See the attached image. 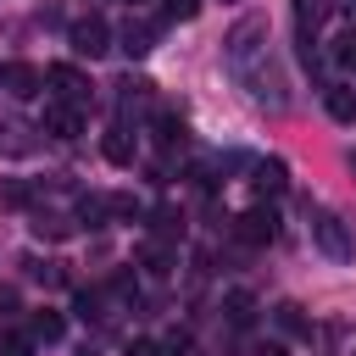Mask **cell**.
Here are the masks:
<instances>
[{"label": "cell", "instance_id": "7a4b0ae2", "mask_svg": "<svg viewBox=\"0 0 356 356\" xmlns=\"http://www.w3.org/2000/svg\"><path fill=\"white\" fill-rule=\"evenodd\" d=\"M239 78H245V83H250V95H256L261 106H273V111L289 100V95H284V72L267 61V50H261L256 61H245V67H239Z\"/></svg>", "mask_w": 356, "mask_h": 356}, {"label": "cell", "instance_id": "603a6c76", "mask_svg": "<svg viewBox=\"0 0 356 356\" xmlns=\"http://www.w3.org/2000/svg\"><path fill=\"white\" fill-rule=\"evenodd\" d=\"M323 11H328V0H295V17H300V39L323 22Z\"/></svg>", "mask_w": 356, "mask_h": 356}, {"label": "cell", "instance_id": "277c9868", "mask_svg": "<svg viewBox=\"0 0 356 356\" xmlns=\"http://www.w3.org/2000/svg\"><path fill=\"white\" fill-rule=\"evenodd\" d=\"M234 239H239V245H273V239H278V211H273V206L239 211V217H234Z\"/></svg>", "mask_w": 356, "mask_h": 356}, {"label": "cell", "instance_id": "2e32d148", "mask_svg": "<svg viewBox=\"0 0 356 356\" xmlns=\"http://www.w3.org/2000/svg\"><path fill=\"white\" fill-rule=\"evenodd\" d=\"M72 217H78V222H89V228H106V217H111V195H83Z\"/></svg>", "mask_w": 356, "mask_h": 356}, {"label": "cell", "instance_id": "f1b7e54d", "mask_svg": "<svg viewBox=\"0 0 356 356\" xmlns=\"http://www.w3.org/2000/svg\"><path fill=\"white\" fill-rule=\"evenodd\" d=\"M0 317H17V289H11V284L0 289Z\"/></svg>", "mask_w": 356, "mask_h": 356}, {"label": "cell", "instance_id": "d4e9b609", "mask_svg": "<svg viewBox=\"0 0 356 356\" xmlns=\"http://www.w3.org/2000/svg\"><path fill=\"white\" fill-rule=\"evenodd\" d=\"M222 312H228V323H250V312H256V300H250V295L239 289V295H228V300H222Z\"/></svg>", "mask_w": 356, "mask_h": 356}, {"label": "cell", "instance_id": "ba28073f", "mask_svg": "<svg viewBox=\"0 0 356 356\" xmlns=\"http://www.w3.org/2000/svg\"><path fill=\"white\" fill-rule=\"evenodd\" d=\"M156 33H161V22H145V17H128L117 39H122V50H128V56H150V50H156Z\"/></svg>", "mask_w": 356, "mask_h": 356}, {"label": "cell", "instance_id": "7402d4cb", "mask_svg": "<svg viewBox=\"0 0 356 356\" xmlns=\"http://www.w3.org/2000/svg\"><path fill=\"white\" fill-rule=\"evenodd\" d=\"M0 356H33V334H28V328H22V334L6 328V334H0Z\"/></svg>", "mask_w": 356, "mask_h": 356}, {"label": "cell", "instance_id": "8992f818", "mask_svg": "<svg viewBox=\"0 0 356 356\" xmlns=\"http://www.w3.org/2000/svg\"><path fill=\"white\" fill-rule=\"evenodd\" d=\"M44 83L61 95V106H78V111H83V106H89V95H95V83H89L78 67H50V72H44Z\"/></svg>", "mask_w": 356, "mask_h": 356}, {"label": "cell", "instance_id": "836d02e7", "mask_svg": "<svg viewBox=\"0 0 356 356\" xmlns=\"http://www.w3.org/2000/svg\"><path fill=\"white\" fill-rule=\"evenodd\" d=\"M350 356H356V350H350Z\"/></svg>", "mask_w": 356, "mask_h": 356}, {"label": "cell", "instance_id": "1f68e13d", "mask_svg": "<svg viewBox=\"0 0 356 356\" xmlns=\"http://www.w3.org/2000/svg\"><path fill=\"white\" fill-rule=\"evenodd\" d=\"M128 6H150V0H128Z\"/></svg>", "mask_w": 356, "mask_h": 356}, {"label": "cell", "instance_id": "9a60e30c", "mask_svg": "<svg viewBox=\"0 0 356 356\" xmlns=\"http://www.w3.org/2000/svg\"><path fill=\"white\" fill-rule=\"evenodd\" d=\"M273 323H278V334H289V339H306V334H312V323H306V312H300L295 300H284V306L273 312Z\"/></svg>", "mask_w": 356, "mask_h": 356}, {"label": "cell", "instance_id": "30bf717a", "mask_svg": "<svg viewBox=\"0 0 356 356\" xmlns=\"http://www.w3.org/2000/svg\"><path fill=\"white\" fill-rule=\"evenodd\" d=\"M100 150H106V161H111V167H134V161H139V139H134L122 122L100 139Z\"/></svg>", "mask_w": 356, "mask_h": 356}, {"label": "cell", "instance_id": "44dd1931", "mask_svg": "<svg viewBox=\"0 0 356 356\" xmlns=\"http://www.w3.org/2000/svg\"><path fill=\"white\" fill-rule=\"evenodd\" d=\"M156 139H161L167 150H184V122H178L172 111H161V117H156Z\"/></svg>", "mask_w": 356, "mask_h": 356}, {"label": "cell", "instance_id": "d6986e66", "mask_svg": "<svg viewBox=\"0 0 356 356\" xmlns=\"http://www.w3.org/2000/svg\"><path fill=\"white\" fill-rule=\"evenodd\" d=\"M328 61H334L339 72H356V28L334 33V44H328Z\"/></svg>", "mask_w": 356, "mask_h": 356}, {"label": "cell", "instance_id": "ffe728a7", "mask_svg": "<svg viewBox=\"0 0 356 356\" xmlns=\"http://www.w3.org/2000/svg\"><path fill=\"white\" fill-rule=\"evenodd\" d=\"M22 267H28V278H39L44 289H56V284H67V267H61V261H33V256H28Z\"/></svg>", "mask_w": 356, "mask_h": 356}, {"label": "cell", "instance_id": "cb8c5ba5", "mask_svg": "<svg viewBox=\"0 0 356 356\" xmlns=\"http://www.w3.org/2000/svg\"><path fill=\"white\" fill-rule=\"evenodd\" d=\"M0 206H28V178H0Z\"/></svg>", "mask_w": 356, "mask_h": 356}, {"label": "cell", "instance_id": "7c38bea8", "mask_svg": "<svg viewBox=\"0 0 356 356\" xmlns=\"http://www.w3.org/2000/svg\"><path fill=\"white\" fill-rule=\"evenodd\" d=\"M28 228H33V239H72L78 234V217L72 211H39Z\"/></svg>", "mask_w": 356, "mask_h": 356}, {"label": "cell", "instance_id": "52a82bcc", "mask_svg": "<svg viewBox=\"0 0 356 356\" xmlns=\"http://www.w3.org/2000/svg\"><path fill=\"white\" fill-rule=\"evenodd\" d=\"M0 89H6L11 100H28V95L44 89V72L28 67V61H6V67H0Z\"/></svg>", "mask_w": 356, "mask_h": 356}, {"label": "cell", "instance_id": "83f0119b", "mask_svg": "<svg viewBox=\"0 0 356 356\" xmlns=\"http://www.w3.org/2000/svg\"><path fill=\"white\" fill-rule=\"evenodd\" d=\"M128 356H167V350H161L156 339H134V345H128Z\"/></svg>", "mask_w": 356, "mask_h": 356}, {"label": "cell", "instance_id": "4dcf8cb0", "mask_svg": "<svg viewBox=\"0 0 356 356\" xmlns=\"http://www.w3.org/2000/svg\"><path fill=\"white\" fill-rule=\"evenodd\" d=\"M78 356H100V350H89V345H83V350H78Z\"/></svg>", "mask_w": 356, "mask_h": 356}, {"label": "cell", "instance_id": "484cf974", "mask_svg": "<svg viewBox=\"0 0 356 356\" xmlns=\"http://www.w3.org/2000/svg\"><path fill=\"white\" fill-rule=\"evenodd\" d=\"M161 350H167V356H195V339H189V334H184V328H172V334H167V345H161Z\"/></svg>", "mask_w": 356, "mask_h": 356}, {"label": "cell", "instance_id": "f546056e", "mask_svg": "<svg viewBox=\"0 0 356 356\" xmlns=\"http://www.w3.org/2000/svg\"><path fill=\"white\" fill-rule=\"evenodd\" d=\"M261 356H289V350H284V345L273 339V345H261Z\"/></svg>", "mask_w": 356, "mask_h": 356}, {"label": "cell", "instance_id": "3957f363", "mask_svg": "<svg viewBox=\"0 0 356 356\" xmlns=\"http://www.w3.org/2000/svg\"><path fill=\"white\" fill-rule=\"evenodd\" d=\"M256 39H267V22H261V17H245V22H234V33H228V44H222V50H228V67H234V72H239L245 61H256V56L267 50V44H256Z\"/></svg>", "mask_w": 356, "mask_h": 356}, {"label": "cell", "instance_id": "4fadbf2b", "mask_svg": "<svg viewBox=\"0 0 356 356\" xmlns=\"http://www.w3.org/2000/svg\"><path fill=\"white\" fill-rule=\"evenodd\" d=\"M28 334H33V345H56V339L67 334V323H61V312H50V306H44V312H33V317H28Z\"/></svg>", "mask_w": 356, "mask_h": 356}, {"label": "cell", "instance_id": "8fae6325", "mask_svg": "<svg viewBox=\"0 0 356 356\" xmlns=\"http://www.w3.org/2000/svg\"><path fill=\"white\" fill-rule=\"evenodd\" d=\"M284 184H289V172H284V161H250V189L256 195H284Z\"/></svg>", "mask_w": 356, "mask_h": 356}, {"label": "cell", "instance_id": "4316f807", "mask_svg": "<svg viewBox=\"0 0 356 356\" xmlns=\"http://www.w3.org/2000/svg\"><path fill=\"white\" fill-rule=\"evenodd\" d=\"M161 6H167V17H172V22H189V17L200 11V0H161Z\"/></svg>", "mask_w": 356, "mask_h": 356}, {"label": "cell", "instance_id": "e0dca14e", "mask_svg": "<svg viewBox=\"0 0 356 356\" xmlns=\"http://www.w3.org/2000/svg\"><path fill=\"white\" fill-rule=\"evenodd\" d=\"M150 234H156L161 245H167V239H178V234H184V217H178V206H156V211H150Z\"/></svg>", "mask_w": 356, "mask_h": 356}, {"label": "cell", "instance_id": "5bb4252c", "mask_svg": "<svg viewBox=\"0 0 356 356\" xmlns=\"http://www.w3.org/2000/svg\"><path fill=\"white\" fill-rule=\"evenodd\" d=\"M323 100H328V117H334V122H356V89H350V83H328Z\"/></svg>", "mask_w": 356, "mask_h": 356}, {"label": "cell", "instance_id": "5b68a950", "mask_svg": "<svg viewBox=\"0 0 356 356\" xmlns=\"http://www.w3.org/2000/svg\"><path fill=\"white\" fill-rule=\"evenodd\" d=\"M67 44H72L78 56H89V61H95V56H106V50H111V28H106L100 17H78V22L67 28Z\"/></svg>", "mask_w": 356, "mask_h": 356}, {"label": "cell", "instance_id": "6da1fadb", "mask_svg": "<svg viewBox=\"0 0 356 356\" xmlns=\"http://www.w3.org/2000/svg\"><path fill=\"white\" fill-rule=\"evenodd\" d=\"M312 245H317L328 261H350V256H356V239H350V228H345L339 211H312Z\"/></svg>", "mask_w": 356, "mask_h": 356}, {"label": "cell", "instance_id": "9c48e42d", "mask_svg": "<svg viewBox=\"0 0 356 356\" xmlns=\"http://www.w3.org/2000/svg\"><path fill=\"white\" fill-rule=\"evenodd\" d=\"M44 134H56V139H78L83 134V117H78V106H44V122H39Z\"/></svg>", "mask_w": 356, "mask_h": 356}, {"label": "cell", "instance_id": "ac0fdd59", "mask_svg": "<svg viewBox=\"0 0 356 356\" xmlns=\"http://www.w3.org/2000/svg\"><path fill=\"white\" fill-rule=\"evenodd\" d=\"M139 261H145V273H150V278H167V273H172V261H178V256H172V250H167V245H161V239H150V245H145V250H139Z\"/></svg>", "mask_w": 356, "mask_h": 356}, {"label": "cell", "instance_id": "d6a6232c", "mask_svg": "<svg viewBox=\"0 0 356 356\" xmlns=\"http://www.w3.org/2000/svg\"><path fill=\"white\" fill-rule=\"evenodd\" d=\"M350 172H356V156H350Z\"/></svg>", "mask_w": 356, "mask_h": 356}]
</instances>
